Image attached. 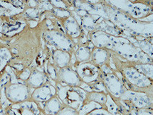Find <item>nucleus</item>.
Returning <instances> with one entry per match:
<instances>
[{
	"label": "nucleus",
	"mask_w": 153,
	"mask_h": 115,
	"mask_svg": "<svg viewBox=\"0 0 153 115\" xmlns=\"http://www.w3.org/2000/svg\"><path fill=\"white\" fill-rule=\"evenodd\" d=\"M56 94L65 106L73 108L78 112L85 102L87 92L79 87L62 86L56 83Z\"/></svg>",
	"instance_id": "nucleus-1"
},
{
	"label": "nucleus",
	"mask_w": 153,
	"mask_h": 115,
	"mask_svg": "<svg viewBox=\"0 0 153 115\" xmlns=\"http://www.w3.org/2000/svg\"><path fill=\"white\" fill-rule=\"evenodd\" d=\"M123 74L126 81L132 86L130 90L149 92L150 89L152 90V80L138 71L135 68H127L123 70Z\"/></svg>",
	"instance_id": "nucleus-2"
},
{
	"label": "nucleus",
	"mask_w": 153,
	"mask_h": 115,
	"mask_svg": "<svg viewBox=\"0 0 153 115\" xmlns=\"http://www.w3.org/2000/svg\"><path fill=\"white\" fill-rule=\"evenodd\" d=\"M100 81L103 83L108 94L114 100H119L126 91L128 90L126 85L120 77L113 73H102Z\"/></svg>",
	"instance_id": "nucleus-3"
},
{
	"label": "nucleus",
	"mask_w": 153,
	"mask_h": 115,
	"mask_svg": "<svg viewBox=\"0 0 153 115\" xmlns=\"http://www.w3.org/2000/svg\"><path fill=\"white\" fill-rule=\"evenodd\" d=\"M6 98L10 102L19 104L29 100L31 98V89L26 84L9 83L4 87Z\"/></svg>",
	"instance_id": "nucleus-4"
},
{
	"label": "nucleus",
	"mask_w": 153,
	"mask_h": 115,
	"mask_svg": "<svg viewBox=\"0 0 153 115\" xmlns=\"http://www.w3.org/2000/svg\"><path fill=\"white\" fill-rule=\"evenodd\" d=\"M119 100L135 108H145L152 107V96L149 92L127 90Z\"/></svg>",
	"instance_id": "nucleus-5"
},
{
	"label": "nucleus",
	"mask_w": 153,
	"mask_h": 115,
	"mask_svg": "<svg viewBox=\"0 0 153 115\" xmlns=\"http://www.w3.org/2000/svg\"><path fill=\"white\" fill-rule=\"evenodd\" d=\"M75 70L82 82L86 84H91L100 80L102 72L99 68L94 64L81 63L76 67Z\"/></svg>",
	"instance_id": "nucleus-6"
},
{
	"label": "nucleus",
	"mask_w": 153,
	"mask_h": 115,
	"mask_svg": "<svg viewBox=\"0 0 153 115\" xmlns=\"http://www.w3.org/2000/svg\"><path fill=\"white\" fill-rule=\"evenodd\" d=\"M56 82L62 86L79 87L83 84V82L79 77L75 70L70 67L57 69V77Z\"/></svg>",
	"instance_id": "nucleus-7"
},
{
	"label": "nucleus",
	"mask_w": 153,
	"mask_h": 115,
	"mask_svg": "<svg viewBox=\"0 0 153 115\" xmlns=\"http://www.w3.org/2000/svg\"><path fill=\"white\" fill-rule=\"evenodd\" d=\"M55 95H56V87L51 83H47L38 88L34 89L31 92L30 100L37 104L45 103Z\"/></svg>",
	"instance_id": "nucleus-8"
},
{
	"label": "nucleus",
	"mask_w": 153,
	"mask_h": 115,
	"mask_svg": "<svg viewBox=\"0 0 153 115\" xmlns=\"http://www.w3.org/2000/svg\"><path fill=\"white\" fill-rule=\"evenodd\" d=\"M48 82V75L39 70L31 71L29 77L25 82V84L30 89L38 88L42 85H45Z\"/></svg>",
	"instance_id": "nucleus-9"
},
{
	"label": "nucleus",
	"mask_w": 153,
	"mask_h": 115,
	"mask_svg": "<svg viewBox=\"0 0 153 115\" xmlns=\"http://www.w3.org/2000/svg\"><path fill=\"white\" fill-rule=\"evenodd\" d=\"M64 106L65 105L56 94L46 102L42 109V112L46 115H56Z\"/></svg>",
	"instance_id": "nucleus-10"
},
{
	"label": "nucleus",
	"mask_w": 153,
	"mask_h": 115,
	"mask_svg": "<svg viewBox=\"0 0 153 115\" xmlns=\"http://www.w3.org/2000/svg\"><path fill=\"white\" fill-rule=\"evenodd\" d=\"M53 62L58 68L68 67L71 61V56L68 52L62 50H56L53 53Z\"/></svg>",
	"instance_id": "nucleus-11"
},
{
	"label": "nucleus",
	"mask_w": 153,
	"mask_h": 115,
	"mask_svg": "<svg viewBox=\"0 0 153 115\" xmlns=\"http://www.w3.org/2000/svg\"><path fill=\"white\" fill-rule=\"evenodd\" d=\"M107 94L101 91H91L87 92L85 102H94L105 108L107 102Z\"/></svg>",
	"instance_id": "nucleus-12"
},
{
	"label": "nucleus",
	"mask_w": 153,
	"mask_h": 115,
	"mask_svg": "<svg viewBox=\"0 0 153 115\" xmlns=\"http://www.w3.org/2000/svg\"><path fill=\"white\" fill-rule=\"evenodd\" d=\"M64 27L66 32L71 36L76 37L81 33L79 25L78 24V23L74 18L70 17L67 18L66 21H65Z\"/></svg>",
	"instance_id": "nucleus-13"
},
{
	"label": "nucleus",
	"mask_w": 153,
	"mask_h": 115,
	"mask_svg": "<svg viewBox=\"0 0 153 115\" xmlns=\"http://www.w3.org/2000/svg\"><path fill=\"white\" fill-rule=\"evenodd\" d=\"M106 58H107V53L104 50L98 49L93 51V60H94V65L96 66H100L104 65L105 63Z\"/></svg>",
	"instance_id": "nucleus-14"
},
{
	"label": "nucleus",
	"mask_w": 153,
	"mask_h": 115,
	"mask_svg": "<svg viewBox=\"0 0 153 115\" xmlns=\"http://www.w3.org/2000/svg\"><path fill=\"white\" fill-rule=\"evenodd\" d=\"M76 60H77L78 62L81 63H83L85 61L88 60L90 59L91 54L88 49L86 47H81L76 51Z\"/></svg>",
	"instance_id": "nucleus-15"
},
{
	"label": "nucleus",
	"mask_w": 153,
	"mask_h": 115,
	"mask_svg": "<svg viewBox=\"0 0 153 115\" xmlns=\"http://www.w3.org/2000/svg\"><path fill=\"white\" fill-rule=\"evenodd\" d=\"M136 69L140 72L142 74L148 77L150 80L152 81V65H139L136 67Z\"/></svg>",
	"instance_id": "nucleus-16"
},
{
	"label": "nucleus",
	"mask_w": 153,
	"mask_h": 115,
	"mask_svg": "<svg viewBox=\"0 0 153 115\" xmlns=\"http://www.w3.org/2000/svg\"><path fill=\"white\" fill-rule=\"evenodd\" d=\"M56 115H78V111L69 107L64 106Z\"/></svg>",
	"instance_id": "nucleus-17"
},
{
	"label": "nucleus",
	"mask_w": 153,
	"mask_h": 115,
	"mask_svg": "<svg viewBox=\"0 0 153 115\" xmlns=\"http://www.w3.org/2000/svg\"><path fill=\"white\" fill-rule=\"evenodd\" d=\"M87 115H122V114H112V113L108 112L105 108L102 107V108L94 109V110H93L92 112L89 113V114H88Z\"/></svg>",
	"instance_id": "nucleus-18"
},
{
	"label": "nucleus",
	"mask_w": 153,
	"mask_h": 115,
	"mask_svg": "<svg viewBox=\"0 0 153 115\" xmlns=\"http://www.w3.org/2000/svg\"><path fill=\"white\" fill-rule=\"evenodd\" d=\"M47 72H48V76L51 77V80L53 81H56L57 77V69L54 67L53 65H48L47 68Z\"/></svg>",
	"instance_id": "nucleus-19"
},
{
	"label": "nucleus",
	"mask_w": 153,
	"mask_h": 115,
	"mask_svg": "<svg viewBox=\"0 0 153 115\" xmlns=\"http://www.w3.org/2000/svg\"><path fill=\"white\" fill-rule=\"evenodd\" d=\"M31 72L29 70V69H25L23 70V72L20 74L19 75V78L22 80H24V81H27L28 78L29 77V76L31 75Z\"/></svg>",
	"instance_id": "nucleus-20"
},
{
	"label": "nucleus",
	"mask_w": 153,
	"mask_h": 115,
	"mask_svg": "<svg viewBox=\"0 0 153 115\" xmlns=\"http://www.w3.org/2000/svg\"><path fill=\"white\" fill-rule=\"evenodd\" d=\"M0 115H10L9 112L4 110V109L2 108H0Z\"/></svg>",
	"instance_id": "nucleus-21"
}]
</instances>
